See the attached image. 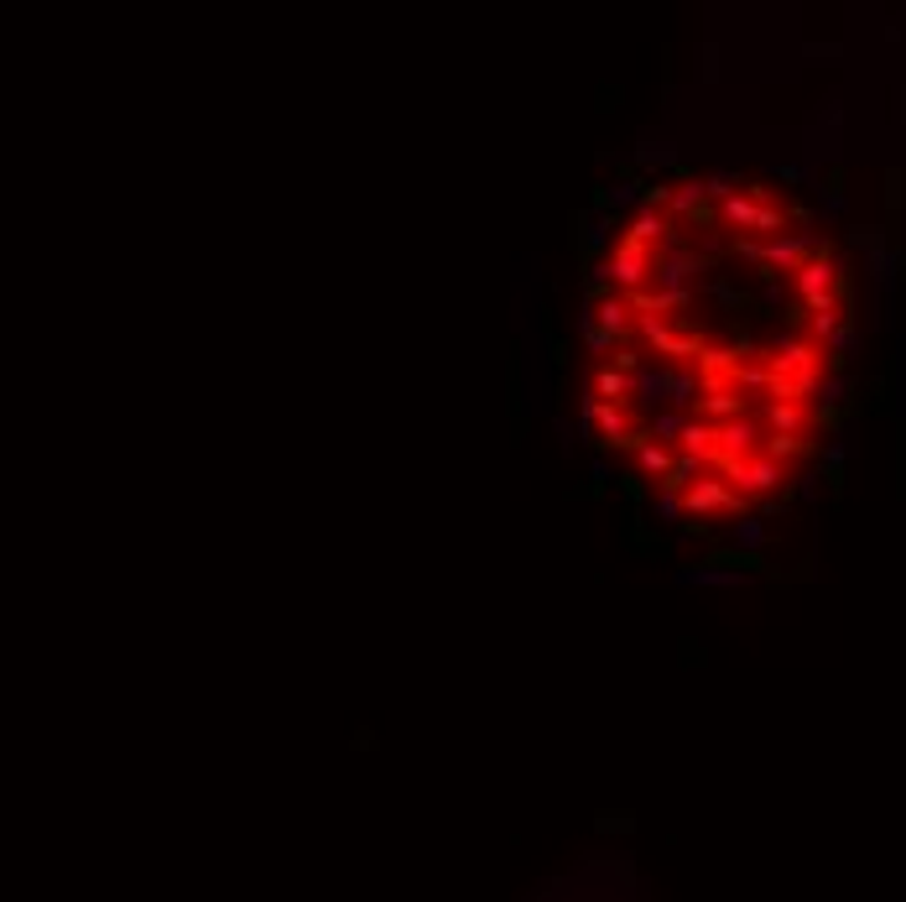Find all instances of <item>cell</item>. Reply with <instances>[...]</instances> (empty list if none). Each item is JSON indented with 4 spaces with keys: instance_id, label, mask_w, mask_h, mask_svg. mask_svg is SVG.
<instances>
[{
    "instance_id": "cell-1",
    "label": "cell",
    "mask_w": 906,
    "mask_h": 902,
    "mask_svg": "<svg viewBox=\"0 0 906 902\" xmlns=\"http://www.w3.org/2000/svg\"><path fill=\"white\" fill-rule=\"evenodd\" d=\"M849 344V272L787 188L667 173L620 199L578 302V418L677 527H734L808 470Z\"/></svg>"
}]
</instances>
